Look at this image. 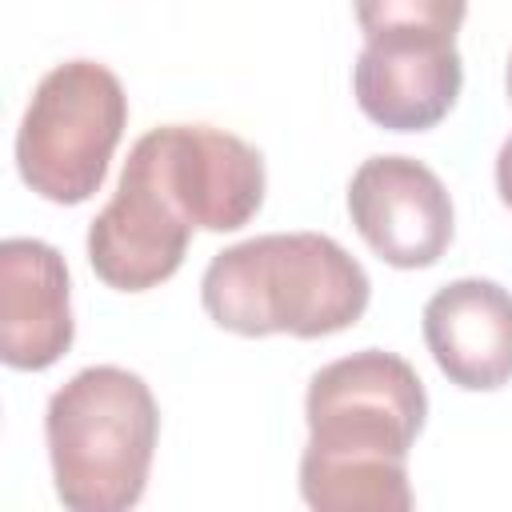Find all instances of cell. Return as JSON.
Returning a JSON list of instances; mask_svg holds the SVG:
<instances>
[{
	"label": "cell",
	"instance_id": "1",
	"mask_svg": "<svg viewBox=\"0 0 512 512\" xmlns=\"http://www.w3.org/2000/svg\"><path fill=\"white\" fill-rule=\"evenodd\" d=\"M300 496L316 512H408V452L428 396L416 368L384 348L324 364L304 396Z\"/></svg>",
	"mask_w": 512,
	"mask_h": 512
},
{
	"label": "cell",
	"instance_id": "2",
	"mask_svg": "<svg viewBox=\"0 0 512 512\" xmlns=\"http://www.w3.org/2000/svg\"><path fill=\"white\" fill-rule=\"evenodd\" d=\"M372 280L324 232H268L212 256L200 280L204 312L236 336L288 332L300 340L352 328Z\"/></svg>",
	"mask_w": 512,
	"mask_h": 512
},
{
	"label": "cell",
	"instance_id": "3",
	"mask_svg": "<svg viewBox=\"0 0 512 512\" xmlns=\"http://www.w3.org/2000/svg\"><path fill=\"white\" fill-rule=\"evenodd\" d=\"M156 436L160 408L136 372L116 364L80 368L44 412L60 504L72 512H128L144 496Z\"/></svg>",
	"mask_w": 512,
	"mask_h": 512
},
{
	"label": "cell",
	"instance_id": "4",
	"mask_svg": "<svg viewBox=\"0 0 512 512\" xmlns=\"http://www.w3.org/2000/svg\"><path fill=\"white\" fill-rule=\"evenodd\" d=\"M128 124V96L112 68L68 60L40 76L16 132L20 180L52 204H84L100 192Z\"/></svg>",
	"mask_w": 512,
	"mask_h": 512
},
{
	"label": "cell",
	"instance_id": "5",
	"mask_svg": "<svg viewBox=\"0 0 512 512\" xmlns=\"http://www.w3.org/2000/svg\"><path fill=\"white\" fill-rule=\"evenodd\" d=\"M192 232L196 224L176 204L144 140H136L112 200L88 224V264L116 292H148L184 264Z\"/></svg>",
	"mask_w": 512,
	"mask_h": 512
},
{
	"label": "cell",
	"instance_id": "6",
	"mask_svg": "<svg viewBox=\"0 0 512 512\" xmlns=\"http://www.w3.org/2000/svg\"><path fill=\"white\" fill-rule=\"evenodd\" d=\"M348 216L392 268H432L452 244V196L412 156H368L348 180Z\"/></svg>",
	"mask_w": 512,
	"mask_h": 512
},
{
	"label": "cell",
	"instance_id": "7",
	"mask_svg": "<svg viewBox=\"0 0 512 512\" xmlns=\"http://www.w3.org/2000/svg\"><path fill=\"white\" fill-rule=\"evenodd\" d=\"M184 216L204 232H236L264 204V156L212 124H164L140 136Z\"/></svg>",
	"mask_w": 512,
	"mask_h": 512
},
{
	"label": "cell",
	"instance_id": "8",
	"mask_svg": "<svg viewBox=\"0 0 512 512\" xmlns=\"http://www.w3.org/2000/svg\"><path fill=\"white\" fill-rule=\"evenodd\" d=\"M72 284L64 256L36 236L0 244V360L44 372L72 348Z\"/></svg>",
	"mask_w": 512,
	"mask_h": 512
},
{
	"label": "cell",
	"instance_id": "9",
	"mask_svg": "<svg viewBox=\"0 0 512 512\" xmlns=\"http://www.w3.org/2000/svg\"><path fill=\"white\" fill-rule=\"evenodd\" d=\"M464 88V60L456 44L432 40H364L352 92L360 112L388 132L436 128Z\"/></svg>",
	"mask_w": 512,
	"mask_h": 512
},
{
	"label": "cell",
	"instance_id": "10",
	"mask_svg": "<svg viewBox=\"0 0 512 512\" xmlns=\"http://www.w3.org/2000/svg\"><path fill=\"white\" fill-rule=\"evenodd\" d=\"M424 344L456 388H504L512 380V292L484 276L436 288L424 304Z\"/></svg>",
	"mask_w": 512,
	"mask_h": 512
},
{
	"label": "cell",
	"instance_id": "11",
	"mask_svg": "<svg viewBox=\"0 0 512 512\" xmlns=\"http://www.w3.org/2000/svg\"><path fill=\"white\" fill-rule=\"evenodd\" d=\"M468 0H356L364 40H432L456 44Z\"/></svg>",
	"mask_w": 512,
	"mask_h": 512
},
{
	"label": "cell",
	"instance_id": "12",
	"mask_svg": "<svg viewBox=\"0 0 512 512\" xmlns=\"http://www.w3.org/2000/svg\"><path fill=\"white\" fill-rule=\"evenodd\" d=\"M496 188H500V200L512 208V136L496 152Z\"/></svg>",
	"mask_w": 512,
	"mask_h": 512
},
{
	"label": "cell",
	"instance_id": "13",
	"mask_svg": "<svg viewBox=\"0 0 512 512\" xmlns=\"http://www.w3.org/2000/svg\"><path fill=\"white\" fill-rule=\"evenodd\" d=\"M504 84H508V100H512V56H508V72H504Z\"/></svg>",
	"mask_w": 512,
	"mask_h": 512
}]
</instances>
